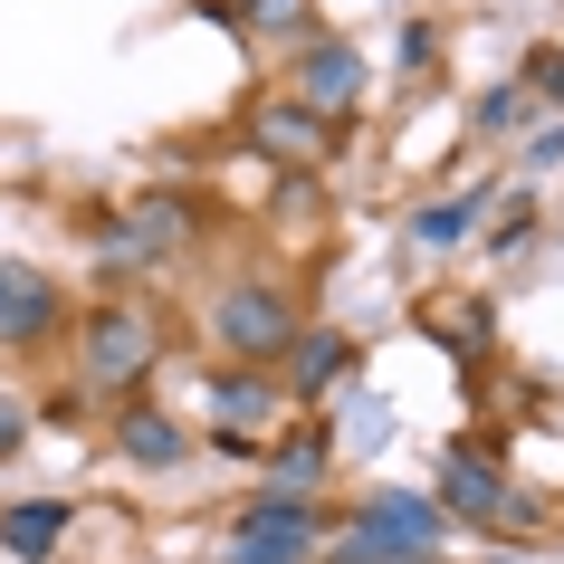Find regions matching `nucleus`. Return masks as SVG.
Wrapping results in <instances>:
<instances>
[{
    "label": "nucleus",
    "mask_w": 564,
    "mask_h": 564,
    "mask_svg": "<svg viewBox=\"0 0 564 564\" xmlns=\"http://www.w3.org/2000/svg\"><path fill=\"white\" fill-rule=\"evenodd\" d=\"M488 316H498V306H441V316H431V345H449V355H488V335H498V326H488Z\"/></svg>",
    "instance_id": "dca6fc26"
},
{
    "label": "nucleus",
    "mask_w": 564,
    "mask_h": 564,
    "mask_svg": "<svg viewBox=\"0 0 564 564\" xmlns=\"http://www.w3.org/2000/svg\"><path fill=\"white\" fill-rule=\"evenodd\" d=\"M469 220H478V192H469V202H431V210H412V239H421V249H459V239H469Z\"/></svg>",
    "instance_id": "a211bd4d"
},
{
    "label": "nucleus",
    "mask_w": 564,
    "mask_h": 564,
    "mask_svg": "<svg viewBox=\"0 0 564 564\" xmlns=\"http://www.w3.org/2000/svg\"><path fill=\"white\" fill-rule=\"evenodd\" d=\"M306 116H345V106H364V48L355 39H306V48H288V87Z\"/></svg>",
    "instance_id": "423d86ee"
},
{
    "label": "nucleus",
    "mask_w": 564,
    "mask_h": 564,
    "mask_svg": "<svg viewBox=\"0 0 564 564\" xmlns=\"http://www.w3.org/2000/svg\"><path fill=\"white\" fill-rule=\"evenodd\" d=\"M249 144H259L268 163H326L335 124H326V116H306L297 96H259V116H249Z\"/></svg>",
    "instance_id": "9d476101"
},
{
    "label": "nucleus",
    "mask_w": 564,
    "mask_h": 564,
    "mask_svg": "<svg viewBox=\"0 0 564 564\" xmlns=\"http://www.w3.org/2000/svg\"><path fill=\"white\" fill-rule=\"evenodd\" d=\"M116 449L134 459V469H182L192 431H182L173 412H153V402H124V421H116Z\"/></svg>",
    "instance_id": "ddd939ff"
},
{
    "label": "nucleus",
    "mask_w": 564,
    "mask_h": 564,
    "mask_svg": "<svg viewBox=\"0 0 564 564\" xmlns=\"http://www.w3.org/2000/svg\"><path fill=\"white\" fill-rule=\"evenodd\" d=\"M77 364H87V383H96V392H134L153 364H163V316H153L144 297H134V306H124V297H116V306H96L87 335H77Z\"/></svg>",
    "instance_id": "7ed1b4c3"
},
{
    "label": "nucleus",
    "mask_w": 564,
    "mask_h": 564,
    "mask_svg": "<svg viewBox=\"0 0 564 564\" xmlns=\"http://www.w3.org/2000/svg\"><path fill=\"white\" fill-rule=\"evenodd\" d=\"M202 392H210V421H220V441H249V431H259V421L288 402V383H278V373H259V364H220Z\"/></svg>",
    "instance_id": "1a4fd4ad"
},
{
    "label": "nucleus",
    "mask_w": 564,
    "mask_h": 564,
    "mask_svg": "<svg viewBox=\"0 0 564 564\" xmlns=\"http://www.w3.org/2000/svg\"><path fill=\"white\" fill-rule=\"evenodd\" d=\"M527 163H564V124H535V134H527Z\"/></svg>",
    "instance_id": "5701e85b"
},
{
    "label": "nucleus",
    "mask_w": 564,
    "mask_h": 564,
    "mask_svg": "<svg viewBox=\"0 0 564 564\" xmlns=\"http://www.w3.org/2000/svg\"><path fill=\"white\" fill-rule=\"evenodd\" d=\"M239 30L249 39H288V48H306V0H239Z\"/></svg>",
    "instance_id": "2eb2a0df"
},
{
    "label": "nucleus",
    "mask_w": 564,
    "mask_h": 564,
    "mask_svg": "<svg viewBox=\"0 0 564 564\" xmlns=\"http://www.w3.org/2000/svg\"><path fill=\"white\" fill-rule=\"evenodd\" d=\"M535 230V202H507L498 210V230H488V249H498V259H517V239Z\"/></svg>",
    "instance_id": "aec40b11"
},
{
    "label": "nucleus",
    "mask_w": 564,
    "mask_h": 564,
    "mask_svg": "<svg viewBox=\"0 0 564 564\" xmlns=\"http://www.w3.org/2000/svg\"><path fill=\"white\" fill-rule=\"evenodd\" d=\"M527 106H535L527 87H488V96L469 106V124H478V134H507V124H527Z\"/></svg>",
    "instance_id": "6ab92c4d"
},
{
    "label": "nucleus",
    "mask_w": 564,
    "mask_h": 564,
    "mask_svg": "<svg viewBox=\"0 0 564 564\" xmlns=\"http://www.w3.org/2000/svg\"><path fill=\"white\" fill-rule=\"evenodd\" d=\"M67 527H77V507H67V498H20V507H0V555L48 564L67 545Z\"/></svg>",
    "instance_id": "9b49d317"
},
{
    "label": "nucleus",
    "mask_w": 564,
    "mask_h": 564,
    "mask_svg": "<svg viewBox=\"0 0 564 564\" xmlns=\"http://www.w3.org/2000/svg\"><path fill=\"white\" fill-rule=\"evenodd\" d=\"M316 545H326V507L316 498H259L230 527L220 564H316Z\"/></svg>",
    "instance_id": "20e7f679"
},
{
    "label": "nucleus",
    "mask_w": 564,
    "mask_h": 564,
    "mask_svg": "<svg viewBox=\"0 0 564 564\" xmlns=\"http://www.w3.org/2000/svg\"><path fill=\"white\" fill-rule=\"evenodd\" d=\"M498 564H535V555H498Z\"/></svg>",
    "instance_id": "393cba45"
},
{
    "label": "nucleus",
    "mask_w": 564,
    "mask_h": 564,
    "mask_svg": "<svg viewBox=\"0 0 564 564\" xmlns=\"http://www.w3.org/2000/svg\"><path fill=\"white\" fill-rule=\"evenodd\" d=\"M297 306H288V288H268V278H239V288H220L210 297V345L230 364H288V345H297Z\"/></svg>",
    "instance_id": "f03ea898"
},
{
    "label": "nucleus",
    "mask_w": 564,
    "mask_h": 564,
    "mask_svg": "<svg viewBox=\"0 0 564 564\" xmlns=\"http://www.w3.org/2000/svg\"><path fill=\"white\" fill-rule=\"evenodd\" d=\"M441 507L412 498V488H383V498H364L345 517V535L326 545V564H431L441 555Z\"/></svg>",
    "instance_id": "f257e3e1"
},
{
    "label": "nucleus",
    "mask_w": 564,
    "mask_h": 564,
    "mask_svg": "<svg viewBox=\"0 0 564 564\" xmlns=\"http://www.w3.org/2000/svg\"><path fill=\"white\" fill-rule=\"evenodd\" d=\"M20 441H30V402H20V392L0 383V459H10Z\"/></svg>",
    "instance_id": "412c9836"
},
{
    "label": "nucleus",
    "mask_w": 564,
    "mask_h": 564,
    "mask_svg": "<svg viewBox=\"0 0 564 564\" xmlns=\"http://www.w3.org/2000/svg\"><path fill=\"white\" fill-rule=\"evenodd\" d=\"M192 239H202V202H182V192H144V202H134L116 230H106V259H144V268H163V259H182Z\"/></svg>",
    "instance_id": "0eeeda50"
},
{
    "label": "nucleus",
    "mask_w": 564,
    "mask_h": 564,
    "mask_svg": "<svg viewBox=\"0 0 564 564\" xmlns=\"http://www.w3.org/2000/svg\"><path fill=\"white\" fill-rule=\"evenodd\" d=\"M431 507H441V517H469V527H527V517H535V507L517 498L498 469H488V449H449Z\"/></svg>",
    "instance_id": "39448f33"
},
{
    "label": "nucleus",
    "mask_w": 564,
    "mask_h": 564,
    "mask_svg": "<svg viewBox=\"0 0 564 564\" xmlns=\"http://www.w3.org/2000/svg\"><path fill=\"white\" fill-rule=\"evenodd\" d=\"M345 441H355V449H383L392 441V402H383V392L345 383Z\"/></svg>",
    "instance_id": "f3484780"
},
{
    "label": "nucleus",
    "mask_w": 564,
    "mask_h": 564,
    "mask_svg": "<svg viewBox=\"0 0 564 564\" xmlns=\"http://www.w3.org/2000/svg\"><path fill=\"white\" fill-rule=\"evenodd\" d=\"M58 316H67V297H58V278H48V268L0 259V355L48 345V335H58Z\"/></svg>",
    "instance_id": "6e6552de"
},
{
    "label": "nucleus",
    "mask_w": 564,
    "mask_h": 564,
    "mask_svg": "<svg viewBox=\"0 0 564 564\" xmlns=\"http://www.w3.org/2000/svg\"><path fill=\"white\" fill-rule=\"evenodd\" d=\"M527 87H545L564 106V48H535V58H527Z\"/></svg>",
    "instance_id": "4be33fe9"
},
{
    "label": "nucleus",
    "mask_w": 564,
    "mask_h": 564,
    "mask_svg": "<svg viewBox=\"0 0 564 564\" xmlns=\"http://www.w3.org/2000/svg\"><path fill=\"white\" fill-rule=\"evenodd\" d=\"M202 10H210V20H220V30H239V0H202Z\"/></svg>",
    "instance_id": "b1692460"
},
{
    "label": "nucleus",
    "mask_w": 564,
    "mask_h": 564,
    "mask_svg": "<svg viewBox=\"0 0 564 564\" xmlns=\"http://www.w3.org/2000/svg\"><path fill=\"white\" fill-rule=\"evenodd\" d=\"M326 459H335L326 431H297V441H278V449H268V498H316Z\"/></svg>",
    "instance_id": "4468645a"
},
{
    "label": "nucleus",
    "mask_w": 564,
    "mask_h": 564,
    "mask_svg": "<svg viewBox=\"0 0 564 564\" xmlns=\"http://www.w3.org/2000/svg\"><path fill=\"white\" fill-rule=\"evenodd\" d=\"M345 364H355L345 335L297 326V345H288V402H326V392H345Z\"/></svg>",
    "instance_id": "f8f14e48"
}]
</instances>
